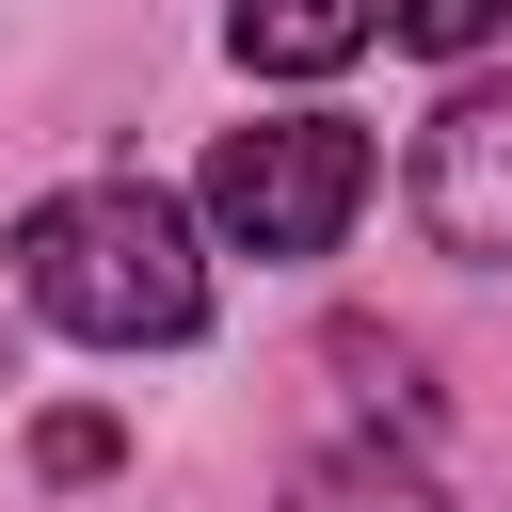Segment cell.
Listing matches in <instances>:
<instances>
[{"label": "cell", "instance_id": "obj_1", "mask_svg": "<svg viewBox=\"0 0 512 512\" xmlns=\"http://www.w3.org/2000/svg\"><path fill=\"white\" fill-rule=\"evenodd\" d=\"M16 288L80 336V352H176L208 336V256H192V208L144 192V176H96V192H48L16 224Z\"/></svg>", "mask_w": 512, "mask_h": 512}, {"label": "cell", "instance_id": "obj_4", "mask_svg": "<svg viewBox=\"0 0 512 512\" xmlns=\"http://www.w3.org/2000/svg\"><path fill=\"white\" fill-rule=\"evenodd\" d=\"M224 32H240L256 80H336V64L384 32V0H224Z\"/></svg>", "mask_w": 512, "mask_h": 512}, {"label": "cell", "instance_id": "obj_6", "mask_svg": "<svg viewBox=\"0 0 512 512\" xmlns=\"http://www.w3.org/2000/svg\"><path fill=\"white\" fill-rule=\"evenodd\" d=\"M384 32H400V48H432V64H464V48H496V32H512V0H384Z\"/></svg>", "mask_w": 512, "mask_h": 512}, {"label": "cell", "instance_id": "obj_7", "mask_svg": "<svg viewBox=\"0 0 512 512\" xmlns=\"http://www.w3.org/2000/svg\"><path fill=\"white\" fill-rule=\"evenodd\" d=\"M112 448H128L112 416H48V432H32V464H48V480H112Z\"/></svg>", "mask_w": 512, "mask_h": 512}, {"label": "cell", "instance_id": "obj_3", "mask_svg": "<svg viewBox=\"0 0 512 512\" xmlns=\"http://www.w3.org/2000/svg\"><path fill=\"white\" fill-rule=\"evenodd\" d=\"M416 224L448 256H512V80H464L416 128Z\"/></svg>", "mask_w": 512, "mask_h": 512}, {"label": "cell", "instance_id": "obj_2", "mask_svg": "<svg viewBox=\"0 0 512 512\" xmlns=\"http://www.w3.org/2000/svg\"><path fill=\"white\" fill-rule=\"evenodd\" d=\"M352 208H368V128H336V112H272V128L208 144V224L240 256H336Z\"/></svg>", "mask_w": 512, "mask_h": 512}, {"label": "cell", "instance_id": "obj_5", "mask_svg": "<svg viewBox=\"0 0 512 512\" xmlns=\"http://www.w3.org/2000/svg\"><path fill=\"white\" fill-rule=\"evenodd\" d=\"M288 512H448L400 448H320V464H288Z\"/></svg>", "mask_w": 512, "mask_h": 512}]
</instances>
